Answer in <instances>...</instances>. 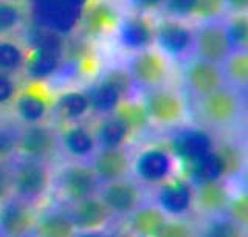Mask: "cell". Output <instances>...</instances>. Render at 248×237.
I'll return each instance as SVG.
<instances>
[{
    "label": "cell",
    "instance_id": "cell-1",
    "mask_svg": "<svg viewBox=\"0 0 248 237\" xmlns=\"http://www.w3.org/2000/svg\"><path fill=\"white\" fill-rule=\"evenodd\" d=\"M51 188V171L46 163L23 158L11 169V189L16 198L33 203L48 194Z\"/></svg>",
    "mask_w": 248,
    "mask_h": 237
},
{
    "label": "cell",
    "instance_id": "cell-2",
    "mask_svg": "<svg viewBox=\"0 0 248 237\" xmlns=\"http://www.w3.org/2000/svg\"><path fill=\"white\" fill-rule=\"evenodd\" d=\"M175 162L177 160L170 154V150L160 146H151L137 155L134 162V174L144 185H161L172 178Z\"/></svg>",
    "mask_w": 248,
    "mask_h": 237
},
{
    "label": "cell",
    "instance_id": "cell-3",
    "mask_svg": "<svg viewBox=\"0 0 248 237\" xmlns=\"http://www.w3.org/2000/svg\"><path fill=\"white\" fill-rule=\"evenodd\" d=\"M58 149L59 140L56 132L44 123L25 126L17 133V150L28 160L46 163L56 157Z\"/></svg>",
    "mask_w": 248,
    "mask_h": 237
},
{
    "label": "cell",
    "instance_id": "cell-4",
    "mask_svg": "<svg viewBox=\"0 0 248 237\" xmlns=\"http://www.w3.org/2000/svg\"><path fill=\"white\" fill-rule=\"evenodd\" d=\"M242 103L234 90L228 87H220L209 95L203 96L200 101V112L203 118L213 126H231L240 117Z\"/></svg>",
    "mask_w": 248,
    "mask_h": 237
},
{
    "label": "cell",
    "instance_id": "cell-5",
    "mask_svg": "<svg viewBox=\"0 0 248 237\" xmlns=\"http://www.w3.org/2000/svg\"><path fill=\"white\" fill-rule=\"evenodd\" d=\"M14 112L23 124H41L51 110L53 99L42 82H31L14 98Z\"/></svg>",
    "mask_w": 248,
    "mask_h": 237
},
{
    "label": "cell",
    "instance_id": "cell-6",
    "mask_svg": "<svg viewBox=\"0 0 248 237\" xmlns=\"http://www.w3.org/2000/svg\"><path fill=\"white\" fill-rule=\"evenodd\" d=\"M84 8L67 0H48L36 6V19L39 27L59 36L72 33L82 19Z\"/></svg>",
    "mask_w": 248,
    "mask_h": 237
},
{
    "label": "cell",
    "instance_id": "cell-7",
    "mask_svg": "<svg viewBox=\"0 0 248 237\" xmlns=\"http://www.w3.org/2000/svg\"><path fill=\"white\" fill-rule=\"evenodd\" d=\"M37 216L30 203L16 197L0 203V236L2 237H30L36 231Z\"/></svg>",
    "mask_w": 248,
    "mask_h": 237
},
{
    "label": "cell",
    "instance_id": "cell-8",
    "mask_svg": "<svg viewBox=\"0 0 248 237\" xmlns=\"http://www.w3.org/2000/svg\"><path fill=\"white\" fill-rule=\"evenodd\" d=\"M214 146V138L205 129L188 127L172 136L170 154L174 155L175 160H180L183 164L189 166L209 152H213Z\"/></svg>",
    "mask_w": 248,
    "mask_h": 237
},
{
    "label": "cell",
    "instance_id": "cell-9",
    "mask_svg": "<svg viewBox=\"0 0 248 237\" xmlns=\"http://www.w3.org/2000/svg\"><path fill=\"white\" fill-rule=\"evenodd\" d=\"M99 186L98 177L87 164H68L59 175L61 193L72 203L95 197Z\"/></svg>",
    "mask_w": 248,
    "mask_h": 237
},
{
    "label": "cell",
    "instance_id": "cell-10",
    "mask_svg": "<svg viewBox=\"0 0 248 237\" xmlns=\"http://www.w3.org/2000/svg\"><path fill=\"white\" fill-rule=\"evenodd\" d=\"M194 205V189L189 181L170 178L158 185L155 194V206L160 208L168 217L186 216Z\"/></svg>",
    "mask_w": 248,
    "mask_h": 237
},
{
    "label": "cell",
    "instance_id": "cell-11",
    "mask_svg": "<svg viewBox=\"0 0 248 237\" xmlns=\"http://www.w3.org/2000/svg\"><path fill=\"white\" fill-rule=\"evenodd\" d=\"M99 198L115 216H130L141 206L143 197L138 185L129 178L116 180L99 186Z\"/></svg>",
    "mask_w": 248,
    "mask_h": 237
},
{
    "label": "cell",
    "instance_id": "cell-12",
    "mask_svg": "<svg viewBox=\"0 0 248 237\" xmlns=\"http://www.w3.org/2000/svg\"><path fill=\"white\" fill-rule=\"evenodd\" d=\"M143 104L149 119L158 124L172 126L180 123L185 117V105L182 98L166 89L149 91Z\"/></svg>",
    "mask_w": 248,
    "mask_h": 237
},
{
    "label": "cell",
    "instance_id": "cell-13",
    "mask_svg": "<svg viewBox=\"0 0 248 237\" xmlns=\"http://www.w3.org/2000/svg\"><path fill=\"white\" fill-rule=\"evenodd\" d=\"M68 216L78 233H99L112 219V211L98 195L73 203Z\"/></svg>",
    "mask_w": 248,
    "mask_h": 237
},
{
    "label": "cell",
    "instance_id": "cell-14",
    "mask_svg": "<svg viewBox=\"0 0 248 237\" xmlns=\"http://www.w3.org/2000/svg\"><path fill=\"white\" fill-rule=\"evenodd\" d=\"M90 167L95 172L101 185H106V183L127 178L132 169V162L124 148L99 149L92 157Z\"/></svg>",
    "mask_w": 248,
    "mask_h": 237
},
{
    "label": "cell",
    "instance_id": "cell-15",
    "mask_svg": "<svg viewBox=\"0 0 248 237\" xmlns=\"http://www.w3.org/2000/svg\"><path fill=\"white\" fill-rule=\"evenodd\" d=\"M129 74L132 82H137L143 87H157L166 79V60L157 51L144 50L132 59Z\"/></svg>",
    "mask_w": 248,
    "mask_h": 237
},
{
    "label": "cell",
    "instance_id": "cell-16",
    "mask_svg": "<svg viewBox=\"0 0 248 237\" xmlns=\"http://www.w3.org/2000/svg\"><path fill=\"white\" fill-rule=\"evenodd\" d=\"M231 42L227 30L219 25H208L200 30L197 36V53L202 60L220 64L230 56Z\"/></svg>",
    "mask_w": 248,
    "mask_h": 237
},
{
    "label": "cell",
    "instance_id": "cell-17",
    "mask_svg": "<svg viewBox=\"0 0 248 237\" xmlns=\"http://www.w3.org/2000/svg\"><path fill=\"white\" fill-rule=\"evenodd\" d=\"M155 41L168 55L182 56L191 48L194 36L188 25L178 20L168 19L163 20L158 27H155Z\"/></svg>",
    "mask_w": 248,
    "mask_h": 237
},
{
    "label": "cell",
    "instance_id": "cell-18",
    "mask_svg": "<svg viewBox=\"0 0 248 237\" xmlns=\"http://www.w3.org/2000/svg\"><path fill=\"white\" fill-rule=\"evenodd\" d=\"M61 144L65 154L75 160H92L96 154L98 143L92 129L79 123L68 124L61 133Z\"/></svg>",
    "mask_w": 248,
    "mask_h": 237
},
{
    "label": "cell",
    "instance_id": "cell-19",
    "mask_svg": "<svg viewBox=\"0 0 248 237\" xmlns=\"http://www.w3.org/2000/svg\"><path fill=\"white\" fill-rule=\"evenodd\" d=\"M186 84L191 91L203 98L223 86V72L219 65L197 59L186 68Z\"/></svg>",
    "mask_w": 248,
    "mask_h": 237
},
{
    "label": "cell",
    "instance_id": "cell-20",
    "mask_svg": "<svg viewBox=\"0 0 248 237\" xmlns=\"http://www.w3.org/2000/svg\"><path fill=\"white\" fill-rule=\"evenodd\" d=\"M230 200L231 194L225 180L200 183L194 189V203L202 212L209 214V216L225 212Z\"/></svg>",
    "mask_w": 248,
    "mask_h": 237
},
{
    "label": "cell",
    "instance_id": "cell-21",
    "mask_svg": "<svg viewBox=\"0 0 248 237\" xmlns=\"http://www.w3.org/2000/svg\"><path fill=\"white\" fill-rule=\"evenodd\" d=\"M120 41L129 50L147 48L155 41L154 22L146 16H129L120 28Z\"/></svg>",
    "mask_w": 248,
    "mask_h": 237
},
{
    "label": "cell",
    "instance_id": "cell-22",
    "mask_svg": "<svg viewBox=\"0 0 248 237\" xmlns=\"http://www.w3.org/2000/svg\"><path fill=\"white\" fill-rule=\"evenodd\" d=\"M50 112L62 123H78L90 112L87 93L81 90L64 91L53 101Z\"/></svg>",
    "mask_w": 248,
    "mask_h": 237
},
{
    "label": "cell",
    "instance_id": "cell-23",
    "mask_svg": "<svg viewBox=\"0 0 248 237\" xmlns=\"http://www.w3.org/2000/svg\"><path fill=\"white\" fill-rule=\"evenodd\" d=\"M168 219L155 205H141L129 216V231L135 237H157Z\"/></svg>",
    "mask_w": 248,
    "mask_h": 237
},
{
    "label": "cell",
    "instance_id": "cell-24",
    "mask_svg": "<svg viewBox=\"0 0 248 237\" xmlns=\"http://www.w3.org/2000/svg\"><path fill=\"white\" fill-rule=\"evenodd\" d=\"M95 138L99 149H116L124 148V144L129 141L132 133L115 115H108L101 119L96 127Z\"/></svg>",
    "mask_w": 248,
    "mask_h": 237
},
{
    "label": "cell",
    "instance_id": "cell-25",
    "mask_svg": "<svg viewBox=\"0 0 248 237\" xmlns=\"http://www.w3.org/2000/svg\"><path fill=\"white\" fill-rule=\"evenodd\" d=\"M89 98L90 104V112L101 115V117H108L115 112L116 107L120 105L121 101H124V98L116 89H113L110 84L106 82L104 79H101L98 84H95L93 87L89 89V91H85Z\"/></svg>",
    "mask_w": 248,
    "mask_h": 237
},
{
    "label": "cell",
    "instance_id": "cell-26",
    "mask_svg": "<svg viewBox=\"0 0 248 237\" xmlns=\"http://www.w3.org/2000/svg\"><path fill=\"white\" fill-rule=\"evenodd\" d=\"M34 233L37 237H75L78 234L68 212L64 211H50L37 217Z\"/></svg>",
    "mask_w": 248,
    "mask_h": 237
},
{
    "label": "cell",
    "instance_id": "cell-27",
    "mask_svg": "<svg viewBox=\"0 0 248 237\" xmlns=\"http://www.w3.org/2000/svg\"><path fill=\"white\" fill-rule=\"evenodd\" d=\"M216 155L222 164L223 178L239 177L245 169V152L234 141H220L214 146Z\"/></svg>",
    "mask_w": 248,
    "mask_h": 237
},
{
    "label": "cell",
    "instance_id": "cell-28",
    "mask_svg": "<svg viewBox=\"0 0 248 237\" xmlns=\"http://www.w3.org/2000/svg\"><path fill=\"white\" fill-rule=\"evenodd\" d=\"M116 13L106 3H96L90 6L85 16V33L89 36H99L112 31L116 27Z\"/></svg>",
    "mask_w": 248,
    "mask_h": 237
},
{
    "label": "cell",
    "instance_id": "cell-29",
    "mask_svg": "<svg viewBox=\"0 0 248 237\" xmlns=\"http://www.w3.org/2000/svg\"><path fill=\"white\" fill-rule=\"evenodd\" d=\"M112 115H115V117L129 129L130 133L143 131L151 121L149 117H147L146 107L143 103L127 101V99L121 101Z\"/></svg>",
    "mask_w": 248,
    "mask_h": 237
},
{
    "label": "cell",
    "instance_id": "cell-30",
    "mask_svg": "<svg viewBox=\"0 0 248 237\" xmlns=\"http://www.w3.org/2000/svg\"><path fill=\"white\" fill-rule=\"evenodd\" d=\"M25 51L23 47L6 36H0V73L14 74L25 65Z\"/></svg>",
    "mask_w": 248,
    "mask_h": 237
},
{
    "label": "cell",
    "instance_id": "cell-31",
    "mask_svg": "<svg viewBox=\"0 0 248 237\" xmlns=\"http://www.w3.org/2000/svg\"><path fill=\"white\" fill-rule=\"evenodd\" d=\"M188 175L191 180L200 185V183L214 181V180H223L222 164L219 162V157L216 155V152H209L205 157L197 160L196 163L188 166Z\"/></svg>",
    "mask_w": 248,
    "mask_h": 237
},
{
    "label": "cell",
    "instance_id": "cell-32",
    "mask_svg": "<svg viewBox=\"0 0 248 237\" xmlns=\"http://www.w3.org/2000/svg\"><path fill=\"white\" fill-rule=\"evenodd\" d=\"M23 8L16 0H0V36H6L22 24Z\"/></svg>",
    "mask_w": 248,
    "mask_h": 237
},
{
    "label": "cell",
    "instance_id": "cell-33",
    "mask_svg": "<svg viewBox=\"0 0 248 237\" xmlns=\"http://www.w3.org/2000/svg\"><path fill=\"white\" fill-rule=\"evenodd\" d=\"M225 64V76L236 86L245 87L248 84V55L247 51H237L228 56Z\"/></svg>",
    "mask_w": 248,
    "mask_h": 237
},
{
    "label": "cell",
    "instance_id": "cell-34",
    "mask_svg": "<svg viewBox=\"0 0 248 237\" xmlns=\"http://www.w3.org/2000/svg\"><path fill=\"white\" fill-rule=\"evenodd\" d=\"M231 45H234L239 51H247L248 47V19L247 16L242 14H236L232 16L228 25L227 31Z\"/></svg>",
    "mask_w": 248,
    "mask_h": 237
},
{
    "label": "cell",
    "instance_id": "cell-35",
    "mask_svg": "<svg viewBox=\"0 0 248 237\" xmlns=\"http://www.w3.org/2000/svg\"><path fill=\"white\" fill-rule=\"evenodd\" d=\"M227 219L234 222L240 228L247 229L248 226V195L247 193H240L236 197H231L227 206Z\"/></svg>",
    "mask_w": 248,
    "mask_h": 237
},
{
    "label": "cell",
    "instance_id": "cell-36",
    "mask_svg": "<svg viewBox=\"0 0 248 237\" xmlns=\"http://www.w3.org/2000/svg\"><path fill=\"white\" fill-rule=\"evenodd\" d=\"M205 237H247L245 229L230 219H219L209 223Z\"/></svg>",
    "mask_w": 248,
    "mask_h": 237
},
{
    "label": "cell",
    "instance_id": "cell-37",
    "mask_svg": "<svg viewBox=\"0 0 248 237\" xmlns=\"http://www.w3.org/2000/svg\"><path fill=\"white\" fill-rule=\"evenodd\" d=\"M103 79L110 84L113 89L118 90L124 99H127L132 89V78L129 72L123 70V68H115V70L108 72Z\"/></svg>",
    "mask_w": 248,
    "mask_h": 237
},
{
    "label": "cell",
    "instance_id": "cell-38",
    "mask_svg": "<svg viewBox=\"0 0 248 237\" xmlns=\"http://www.w3.org/2000/svg\"><path fill=\"white\" fill-rule=\"evenodd\" d=\"M157 237H196V233H194V228L188 222L178 219H168V222L157 234Z\"/></svg>",
    "mask_w": 248,
    "mask_h": 237
},
{
    "label": "cell",
    "instance_id": "cell-39",
    "mask_svg": "<svg viewBox=\"0 0 248 237\" xmlns=\"http://www.w3.org/2000/svg\"><path fill=\"white\" fill-rule=\"evenodd\" d=\"M17 150V132L0 126V164L13 157Z\"/></svg>",
    "mask_w": 248,
    "mask_h": 237
},
{
    "label": "cell",
    "instance_id": "cell-40",
    "mask_svg": "<svg viewBox=\"0 0 248 237\" xmlns=\"http://www.w3.org/2000/svg\"><path fill=\"white\" fill-rule=\"evenodd\" d=\"M225 0H196L192 16L197 17H216L223 11Z\"/></svg>",
    "mask_w": 248,
    "mask_h": 237
},
{
    "label": "cell",
    "instance_id": "cell-41",
    "mask_svg": "<svg viewBox=\"0 0 248 237\" xmlns=\"http://www.w3.org/2000/svg\"><path fill=\"white\" fill-rule=\"evenodd\" d=\"M19 87L11 74L0 73V107H5L14 101Z\"/></svg>",
    "mask_w": 248,
    "mask_h": 237
},
{
    "label": "cell",
    "instance_id": "cell-42",
    "mask_svg": "<svg viewBox=\"0 0 248 237\" xmlns=\"http://www.w3.org/2000/svg\"><path fill=\"white\" fill-rule=\"evenodd\" d=\"M194 2L196 0H165V5L170 14L186 17V16H192Z\"/></svg>",
    "mask_w": 248,
    "mask_h": 237
},
{
    "label": "cell",
    "instance_id": "cell-43",
    "mask_svg": "<svg viewBox=\"0 0 248 237\" xmlns=\"http://www.w3.org/2000/svg\"><path fill=\"white\" fill-rule=\"evenodd\" d=\"M11 194V169H8L2 163L0 164V203L5 202L6 198H10Z\"/></svg>",
    "mask_w": 248,
    "mask_h": 237
},
{
    "label": "cell",
    "instance_id": "cell-44",
    "mask_svg": "<svg viewBox=\"0 0 248 237\" xmlns=\"http://www.w3.org/2000/svg\"><path fill=\"white\" fill-rule=\"evenodd\" d=\"M130 3L135 10L152 11V10L160 8V6L165 3V0H130Z\"/></svg>",
    "mask_w": 248,
    "mask_h": 237
},
{
    "label": "cell",
    "instance_id": "cell-45",
    "mask_svg": "<svg viewBox=\"0 0 248 237\" xmlns=\"http://www.w3.org/2000/svg\"><path fill=\"white\" fill-rule=\"evenodd\" d=\"M225 2H228L232 10L240 11V13H244L248 6V0H225Z\"/></svg>",
    "mask_w": 248,
    "mask_h": 237
},
{
    "label": "cell",
    "instance_id": "cell-46",
    "mask_svg": "<svg viewBox=\"0 0 248 237\" xmlns=\"http://www.w3.org/2000/svg\"><path fill=\"white\" fill-rule=\"evenodd\" d=\"M67 2L73 3V5H76V6H81V8L85 10V6H87V3L90 2V0H67Z\"/></svg>",
    "mask_w": 248,
    "mask_h": 237
},
{
    "label": "cell",
    "instance_id": "cell-47",
    "mask_svg": "<svg viewBox=\"0 0 248 237\" xmlns=\"http://www.w3.org/2000/svg\"><path fill=\"white\" fill-rule=\"evenodd\" d=\"M30 3H33L34 6H39V5H42V3H45V2H48V0H28Z\"/></svg>",
    "mask_w": 248,
    "mask_h": 237
}]
</instances>
